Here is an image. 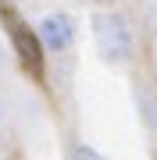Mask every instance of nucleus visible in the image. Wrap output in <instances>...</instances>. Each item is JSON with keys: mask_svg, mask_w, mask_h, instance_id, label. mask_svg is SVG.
<instances>
[{"mask_svg": "<svg viewBox=\"0 0 157 160\" xmlns=\"http://www.w3.org/2000/svg\"><path fill=\"white\" fill-rule=\"evenodd\" d=\"M93 39H97V53L107 64H122L132 57V25L125 14L118 11H100L93 14Z\"/></svg>", "mask_w": 157, "mask_h": 160, "instance_id": "f257e3e1", "label": "nucleus"}, {"mask_svg": "<svg viewBox=\"0 0 157 160\" xmlns=\"http://www.w3.org/2000/svg\"><path fill=\"white\" fill-rule=\"evenodd\" d=\"M36 36H39V43L47 46V50H68L71 39H75V22H71V14L54 11V14H47L39 22Z\"/></svg>", "mask_w": 157, "mask_h": 160, "instance_id": "f03ea898", "label": "nucleus"}, {"mask_svg": "<svg viewBox=\"0 0 157 160\" xmlns=\"http://www.w3.org/2000/svg\"><path fill=\"white\" fill-rule=\"evenodd\" d=\"M11 43H14V50H18V57H22L25 68H39V36L29 32L25 25H11Z\"/></svg>", "mask_w": 157, "mask_h": 160, "instance_id": "7ed1b4c3", "label": "nucleus"}, {"mask_svg": "<svg viewBox=\"0 0 157 160\" xmlns=\"http://www.w3.org/2000/svg\"><path fill=\"white\" fill-rule=\"evenodd\" d=\"M136 103H139V114H143V121H146V128H157V103H154V96H150V89H139Z\"/></svg>", "mask_w": 157, "mask_h": 160, "instance_id": "20e7f679", "label": "nucleus"}, {"mask_svg": "<svg viewBox=\"0 0 157 160\" xmlns=\"http://www.w3.org/2000/svg\"><path fill=\"white\" fill-rule=\"evenodd\" d=\"M71 160H104V157H100L93 146H75L71 149Z\"/></svg>", "mask_w": 157, "mask_h": 160, "instance_id": "39448f33", "label": "nucleus"}]
</instances>
